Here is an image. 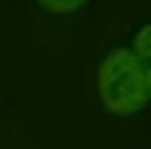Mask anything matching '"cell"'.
Here are the masks:
<instances>
[{
    "label": "cell",
    "instance_id": "6da1fadb",
    "mask_svg": "<svg viewBox=\"0 0 151 149\" xmlns=\"http://www.w3.org/2000/svg\"><path fill=\"white\" fill-rule=\"evenodd\" d=\"M97 89L108 112L116 117L136 114L149 101V67L132 50H112L97 69Z\"/></svg>",
    "mask_w": 151,
    "mask_h": 149
},
{
    "label": "cell",
    "instance_id": "7a4b0ae2",
    "mask_svg": "<svg viewBox=\"0 0 151 149\" xmlns=\"http://www.w3.org/2000/svg\"><path fill=\"white\" fill-rule=\"evenodd\" d=\"M37 2L47 9L50 13H56V15H69V13H76L78 9L86 4V0H37Z\"/></svg>",
    "mask_w": 151,
    "mask_h": 149
},
{
    "label": "cell",
    "instance_id": "3957f363",
    "mask_svg": "<svg viewBox=\"0 0 151 149\" xmlns=\"http://www.w3.org/2000/svg\"><path fill=\"white\" fill-rule=\"evenodd\" d=\"M134 48H136V52H134L136 56H140L142 60L149 58V54H151V26L149 24H145L138 30V35L134 39Z\"/></svg>",
    "mask_w": 151,
    "mask_h": 149
}]
</instances>
